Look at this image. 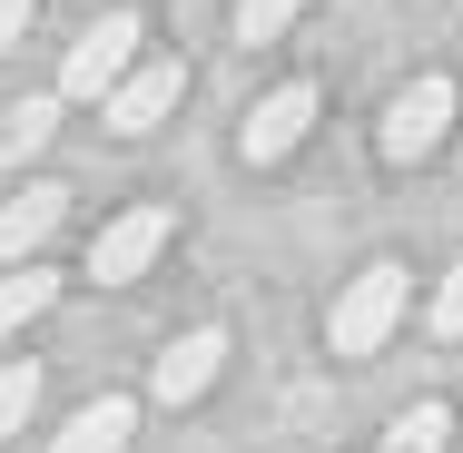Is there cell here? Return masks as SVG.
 I'll return each instance as SVG.
<instances>
[{"instance_id":"obj_12","label":"cell","mask_w":463,"mask_h":453,"mask_svg":"<svg viewBox=\"0 0 463 453\" xmlns=\"http://www.w3.org/2000/svg\"><path fill=\"white\" fill-rule=\"evenodd\" d=\"M50 306H60V276H40L30 257L0 276V335H20V326H30V316H50Z\"/></svg>"},{"instance_id":"obj_4","label":"cell","mask_w":463,"mask_h":453,"mask_svg":"<svg viewBox=\"0 0 463 453\" xmlns=\"http://www.w3.org/2000/svg\"><path fill=\"white\" fill-rule=\"evenodd\" d=\"M168 237H178V217H168V207H128V217H109V227H99L90 276H99V286H138V276L168 257Z\"/></svg>"},{"instance_id":"obj_16","label":"cell","mask_w":463,"mask_h":453,"mask_svg":"<svg viewBox=\"0 0 463 453\" xmlns=\"http://www.w3.org/2000/svg\"><path fill=\"white\" fill-rule=\"evenodd\" d=\"M30 10H40V0H0V60H10L20 40H30Z\"/></svg>"},{"instance_id":"obj_3","label":"cell","mask_w":463,"mask_h":453,"mask_svg":"<svg viewBox=\"0 0 463 453\" xmlns=\"http://www.w3.org/2000/svg\"><path fill=\"white\" fill-rule=\"evenodd\" d=\"M454 109H463V90L454 80H414V90L384 109V128H374V148L394 158V168H414V158H434L444 148V128H454Z\"/></svg>"},{"instance_id":"obj_13","label":"cell","mask_w":463,"mask_h":453,"mask_svg":"<svg viewBox=\"0 0 463 453\" xmlns=\"http://www.w3.org/2000/svg\"><path fill=\"white\" fill-rule=\"evenodd\" d=\"M30 414H40V364L20 355V364H0V444H10Z\"/></svg>"},{"instance_id":"obj_14","label":"cell","mask_w":463,"mask_h":453,"mask_svg":"<svg viewBox=\"0 0 463 453\" xmlns=\"http://www.w3.org/2000/svg\"><path fill=\"white\" fill-rule=\"evenodd\" d=\"M306 0H237V40L247 50H267V40H286V20H296Z\"/></svg>"},{"instance_id":"obj_7","label":"cell","mask_w":463,"mask_h":453,"mask_svg":"<svg viewBox=\"0 0 463 453\" xmlns=\"http://www.w3.org/2000/svg\"><path fill=\"white\" fill-rule=\"evenodd\" d=\"M316 128V90L306 80H286V90H267L257 109H247V128H237V148H247V168H277L286 148Z\"/></svg>"},{"instance_id":"obj_2","label":"cell","mask_w":463,"mask_h":453,"mask_svg":"<svg viewBox=\"0 0 463 453\" xmlns=\"http://www.w3.org/2000/svg\"><path fill=\"white\" fill-rule=\"evenodd\" d=\"M404 296H414V276L394 267V257H374V267L335 296V355H374V345L404 326Z\"/></svg>"},{"instance_id":"obj_8","label":"cell","mask_w":463,"mask_h":453,"mask_svg":"<svg viewBox=\"0 0 463 453\" xmlns=\"http://www.w3.org/2000/svg\"><path fill=\"white\" fill-rule=\"evenodd\" d=\"M60 217H70V187H60V178H30L20 197H0V267L40 257V247L60 237Z\"/></svg>"},{"instance_id":"obj_9","label":"cell","mask_w":463,"mask_h":453,"mask_svg":"<svg viewBox=\"0 0 463 453\" xmlns=\"http://www.w3.org/2000/svg\"><path fill=\"white\" fill-rule=\"evenodd\" d=\"M128 434H138V404H128V394H99V404L70 414V434L50 453H128Z\"/></svg>"},{"instance_id":"obj_15","label":"cell","mask_w":463,"mask_h":453,"mask_svg":"<svg viewBox=\"0 0 463 453\" xmlns=\"http://www.w3.org/2000/svg\"><path fill=\"white\" fill-rule=\"evenodd\" d=\"M434 335H463V257L444 267V286H434Z\"/></svg>"},{"instance_id":"obj_1","label":"cell","mask_w":463,"mask_h":453,"mask_svg":"<svg viewBox=\"0 0 463 453\" xmlns=\"http://www.w3.org/2000/svg\"><path fill=\"white\" fill-rule=\"evenodd\" d=\"M138 40H148L138 10H99L90 30L70 40V60H60V99H109L128 70H138Z\"/></svg>"},{"instance_id":"obj_5","label":"cell","mask_w":463,"mask_h":453,"mask_svg":"<svg viewBox=\"0 0 463 453\" xmlns=\"http://www.w3.org/2000/svg\"><path fill=\"white\" fill-rule=\"evenodd\" d=\"M217 364H227V326H187V335H168V345H158L148 394H158V404H197V394L217 384Z\"/></svg>"},{"instance_id":"obj_6","label":"cell","mask_w":463,"mask_h":453,"mask_svg":"<svg viewBox=\"0 0 463 453\" xmlns=\"http://www.w3.org/2000/svg\"><path fill=\"white\" fill-rule=\"evenodd\" d=\"M178 90H187V70H178V60H138V70H128L118 90L99 99V118H109L118 138H148V128H158L168 109H178Z\"/></svg>"},{"instance_id":"obj_10","label":"cell","mask_w":463,"mask_h":453,"mask_svg":"<svg viewBox=\"0 0 463 453\" xmlns=\"http://www.w3.org/2000/svg\"><path fill=\"white\" fill-rule=\"evenodd\" d=\"M374 453H454V404H434V394L404 404V414L384 424V444H374Z\"/></svg>"},{"instance_id":"obj_11","label":"cell","mask_w":463,"mask_h":453,"mask_svg":"<svg viewBox=\"0 0 463 453\" xmlns=\"http://www.w3.org/2000/svg\"><path fill=\"white\" fill-rule=\"evenodd\" d=\"M50 128H60V99H10L0 109V158L20 168V158H40L50 148Z\"/></svg>"}]
</instances>
